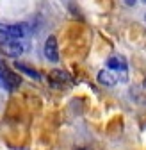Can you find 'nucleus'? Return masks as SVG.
Returning a JSON list of instances; mask_svg holds the SVG:
<instances>
[{"label":"nucleus","mask_w":146,"mask_h":150,"mask_svg":"<svg viewBox=\"0 0 146 150\" xmlns=\"http://www.w3.org/2000/svg\"><path fill=\"white\" fill-rule=\"evenodd\" d=\"M14 68L20 70L23 75H27V77H30V79L39 81V73H38V70H34L32 66H29V64H25V63H14Z\"/></svg>","instance_id":"7"},{"label":"nucleus","mask_w":146,"mask_h":150,"mask_svg":"<svg viewBox=\"0 0 146 150\" xmlns=\"http://www.w3.org/2000/svg\"><path fill=\"white\" fill-rule=\"evenodd\" d=\"M0 50L9 57H20V55L27 50V41L25 40H16V38H9L0 32Z\"/></svg>","instance_id":"1"},{"label":"nucleus","mask_w":146,"mask_h":150,"mask_svg":"<svg viewBox=\"0 0 146 150\" xmlns=\"http://www.w3.org/2000/svg\"><path fill=\"white\" fill-rule=\"evenodd\" d=\"M0 32L16 40H25V36L29 34V27L25 23H0Z\"/></svg>","instance_id":"3"},{"label":"nucleus","mask_w":146,"mask_h":150,"mask_svg":"<svg viewBox=\"0 0 146 150\" xmlns=\"http://www.w3.org/2000/svg\"><path fill=\"white\" fill-rule=\"evenodd\" d=\"M144 22H146V14H144Z\"/></svg>","instance_id":"8"},{"label":"nucleus","mask_w":146,"mask_h":150,"mask_svg":"<svg viewBox=\"0 0 146 150\" xmlns=\"http://www.w3.org/2000/svg\"><path fill=\"white\" fill-rule=\"evenodd\" d=\"M116 77H118V82H126L128 81V64H126V59H125V55L121 54H112V55H109V59H107V66Z\"/></svg>","instance_id":"2"},{"label":"nucleus","mask_w":146,"mask_h":150,"mask_svg":"<svg viewBox=\"0 0 146 150\" xmlns=\"http://www.w3.org/2000/svg\"><path fill=\"white\" fill-rule=\"evenodd\" d=\"M43 55H45L50 63H57V61H59V45H57L55 36H48L46 40H45Z\"/></svg>","instance_id":"5"},{"label":"nucleus","mask_w":146,"mask_h":150,"mask_svg":"<svg viewBox=\"0 0 146 150\" xmlns=\"http://www.w3.org/2000/svg\"><path fill=\"white\" fill-rule=\"evenodd\" d=\"M98 82L102 84V86H107V88H112V86H116L118 84V77L109 70V68H103V70H100L98 71Z\"/></svg>","instance_id":"6"},{"label":"nucleus","mask_w":146,"mask_h":150,"mask_svg":"<svg viewBox=\"0 0 146 150\" xmlns=\"http://www.w3.org/2000/svg\"><path fill=\"white\" fill-rule=\"evenodd\" d=\"M0 82H2V86L7 91H13V89H16L20 86L22 79H20V75L13 73L9 68H0Z\"/></svg>","instance_id":"4"}]
</instances>
